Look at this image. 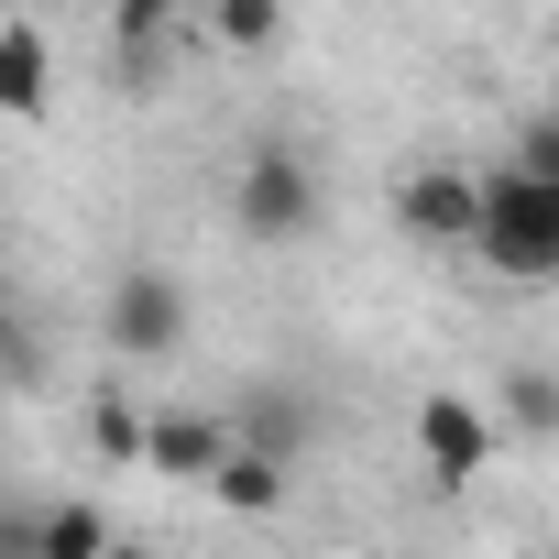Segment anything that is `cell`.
<instances>
[{"label":"cell","instance_id":"obj_2","mask_svg":"<svg viewBox=\"0 0 559 559\" xmlns=\"http://www.w3.org/2000/svg\"><path fill=\"white\" fill-rule=\"evenodd\" d=\"M230 230L263 241V252L308 241V230H319V165H308L297 143H252L241 176H230Z\"/></svg>","mask_w":559,"mask_h":559},{"label":"cell","instance_id":"obj_5","mask_svg":"<svg viewBox=\"0 0 559 559\" xmlns=\"http://www.w3.org/2000/svg\"><path fill=\"white\" fill-rule=\"evenodd\" d=\"M472 219H483V176H461V165L395 176V230L406 241H472Z\"/></svg>","mask_w":559,"mask_h":559},{"label":"cell","instance_id":"obj_11","mask_svg":"<svg viewBox=\"0 0 559 559\" xmlns=\"http://www.w3.org/2000/svg\"><path fill=\"white\" fill-rule=\"evenodd\" d=\"M143 428H154V417L132 406V384H99V395H88V450H99L110 472H143Z\"/></svg>","mask_w":559,"mask_h":559},{"label":"cell","instance_id":"obj_9","mask_svg":"<svg viewBox=\"0 0 559 559\" xmlns=\"http://www.w3.org/2000/svg\"><path fill=\"white\" fill-rule=\"evenodd\" d=\"M165 34H176V0H110V78L121 88H154Z\"/></svg>","mask_w":559,"mask_h":559},{"label":"cell","instance_id":"obj_7","mask_svg":"<svg viewBox=\"0 0 559 559\" xmlns=\"http://www.w3.org/2000/svg\"><path fill=\"white\" fill-rule=\"evenodd\" d=\"M230 439H252V450H274V461H308V450H319V406H308L297 384L263 373V384L230 395Z\"/></svg>","mask_w":559,"mask_h":559},{"label":"cell","instance_id":"obj_16","mask_svg":"<svg viewBox=\"0 0 559 559\" xmlns=\"http://www.w3.org/2000/svg\"><path fill=\"white\" fill-rule=\"evenodd\" d=\"M0 559H34V515H0Z\"/></svg>","mask_w":559,"mask_h":559},{"label":"cell","instance_id":"obj_15","mask_svg":"<svg viewBox=\"0 0 559 559\" xmlns=\"http://www.w3.org/2000/svg\"><path fill=\"white\" fill-rule=\"evenodd\" d=\"M515 165L559 176V110H526V121H515Z\"/></svg>","mask_w":559,"mask_h":559},{"label":"cell","instance_id":"obj_3","mask_svg":"<svg viewBox=\"0 0 559 559\" xmlns=\"http://www.w3.org/2000/svg\"><path fill=\"white\" fill-rule=\"evenodd\" d=\"M493 450H504V417L493 406H472L461 384H428L417 395V461H428L439 493H461L472 472H493Z\"/></svg>","mask_w":559,"mask_h":559},{"label":"cell","instance_id":"obj_4","mask_svg":"<svg viewBox=\"0 0 559 559\" xmlns=\"http://www.w3.org/2000/svg\"><path fill=\"white\" fill-rule=\"evenodd\" d=\"M99 330H110L121 362H176L187 352V286L154 274V263H132L121 286H110V308H99Z\"/></svg>","mask_w":559,"mask_h":559},{"label":"cell","instance_id":"obj_13","mask_svg":"<svg viewBox=\"0 0 559 559\" xmlns=\"http://www.w3.org/2000/svg\"><path fill=\"white\" fill-rule=\"evenodd\" d=\"M209 34L230 56H274L286 45V0H209Z\"/></svg>","mask_w":559,"mask_h":559},{"label":"cell","instance_id":"obj_8","mask_svg":"<svg viewBox=\"0 0 559 559\" xmlns=\"http://www.w3.org/2000/svg\"><path fill=\"white\" fill-rule=\"evenodd\" d=\"M56 110V34L45 23H0V121H45Z\"/></svg>","mask_w":559,"mask_h":559},{"label":"cell","instance_id":"obj_14","mask_svg":"<svg viewBox=\"0 0 559 559\" xmlns=\"http://www.w3.org/2000/svg\"><path fill=\"white\" fill-rule=\"evenodd\" d=\"M110 548V515L99 504H45L34 515V559H99Z\"/></svg>","mask_w":559,"mask_h":559},{"label":"cell","instance_id":"obj_1","mask_svg":"<svg viewBox=\"0 0 559 559\" xmlns=\"http://www.w3.org/2000/svg\"><path fill=\"white\" fill-rule=\"evenodd\" d=\"M472 252H483L493 274H515V286H548V274H559V176H537V165L504 154V165L483 176Z\"/></svg>","mask_w":559,"mask_h":559},{"label":"cell","instance_id":"obj_10","mask_svg":"<svg viewBox=\"0 0 559 559\" xmlns=\"http://www.w3.org/2000/svg\"><path fill=\"white\" fill-rule=\"evenodd\" d=\"M286 472H297V461H274V450H252V439H230V461L209 472V493H219L230 515H286Z\"/></svg>","mask_w":559,"mask_h":559},{"label":"cell","instance_id":"obj_6","mask_svg":"<svg viewBox=\"0 0 559 559\" xmlns=\"http://www.w3.org/2000/svg\"><path fill=\"white\" fill-rule=\"evenodd\" d=\"M230 461V417H198V406H154V428H143V472H165V483H198L209 493V472Z\"/></svg>","mask_w":559,"mask_h":559},{"label":"cell","instance_id":"obj_12","mask_svg":"<svg viewBox=\"0 0 559 559\" xmlns=\"http://www.w3.org/2000/svg\"><path fill=\"white\" fill-rule=\"evenodd\" d=\"M493 417H504L515 439H559V373H548V362H515L504 395H493Z\"/></svg>","mask_w":559,"mask_h":559}]
</instances>
